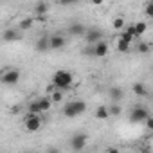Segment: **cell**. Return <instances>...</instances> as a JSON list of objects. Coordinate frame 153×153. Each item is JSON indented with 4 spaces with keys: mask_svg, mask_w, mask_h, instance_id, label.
<instances>
[{
    "mask_svg": "<svg viewBox=\"0 0 153 153\" xmlns=\"http://www.w3.org/2000/svg\"><path fill=\"white\" fill-rule=\"evenodd\" d=\"M74 83V76L68 70H56L52 76V85L59 90H68Z\"/></svg>",
    "mask_w": 153,
    "mask_h": 153,
    "instance_id": "cell-1",
    "label": "cell"
},
{
    "mask_svg": "<svg viewBox=\"0 0 153 153\" xmlns=\"http://www.w3.org/2000/svg\"><path fill=\"white\" fill-rule=\"evenodd\" d=\"M85 110H87V103H85V101L74 99V101H68V103L63 106V115L68 117V119H74V117L85 114Z\"/></svg>",
    "mask_w": 153,
    "mask_h": 153,
    "instance_id": "cell-2",
    "label": "cell"
},
{
    "mask_svg": "<svg viewBox=\"0 0 153 153\" xmlns=\"http://www.w3.org/2000/svg\"><path fill=\"white\" fill-rule=\"evenodd\" d=\"M149 117V110L146 108V106H140V105H137V106H133L131 110H130V123H135V124H139V123H144L146 119Z\"/></svg>",
    "mask_w": 153,
    "mask_h": 153,
    "instance_id": "cell-3",
    "label": "cell"
},
{
    "mask_svg": "<svg viewBox=\"0 0 153 153\" xmlns=\"http://www.w3.org/2000/svg\"><path fill=\"white\" fill-rule=\"evenodd\" d=\"M42 124H43V121H42V117H40V114H27V117H25V130L29 131V133H34V131H38L40 128H42Z\"/></svg>",
    "mask_w": 153,
    "mask_h": 153,
    "instance_id": "cell-4",
    "label": "cell"
},
{
    "mask_svg": "<svg viewBox=\"0 0 153 153\" xmlns=\"http://www.w3.org/2000/svg\"><path fill=\"white\" fill-rule=\"evenodd\" d=\"M20 81V70L18 68H6L2 72V83L6 87H13Z\"/></svg>",
    "mask_w": 153,
    "mask_h": 153,
    "instance_id": "cell-5",
    "label": "cell"
},
{
    "mask_svg": "<svg viewBox=\"0 0 153 153\" xmlns=\"http://www.w3.org/2000/svg\"><path fill=\"white\" fill-rule=\"evenodd\" d=\"M87 140H88V135H87V133H76V135H72V139H70V148H72L74 151H81V149L87 146Z\"/></svg>",
    "mask_w": 153,
    "mask_h": 153,
    "instance_id": "cell-6",
    "label": "cell"
},
{
    "mask_svg": "<svg viewBox=\"0 0 153 153\" xmlns=\"http://www.w3.org/2000/svg\"><path fill=\"white\" fill-rule=\"evenodd\" d=\"M20 27L18 29H15V27H9V29H6L4 31V34H2V40L6 42V43H11V42H18L22 36H20Z\"/></svg>",
    "mask_w": 153,
    "mask_h": 153,
    "instance_id": "cell-7",
    "label": "cell"
},
{
    "mask_svg": "<svg viewBox=\"0 0 153 153\" xmlns=\"http://www.w3.org/2000/svg\"><path fill=\"white\" fill-rule=\"evenodd\" d=\"M101 40H103V31H99V29H87V33H85V42L87 43H97Z\"/></svg>",
    "mask_w": 153,
    "mask_h": 153,
    "instance_id": "cell-8",
    "label": "cell"
},
{
    "mask_svg": "<svg viewBox=\"0 0 153 153\" xmlns=\"http://www.w3.org/2000/svg\"><path fill=\"white\" fill-rule=\"evenodd\" d=\"M94 52H96V58H105V56L110 52V45H108V42L101 40V42L94 43Z\"/></svg>",
    "mask_w": 153,
    "mask_h": 153,
    "instance_id": "cell-9",
    "label": "cell"
},
{
    "mask_svg": "<svg viewBox=\"0 0 153 153\" xmlns=\"http://www.w3.org/2000/svg\"><path fill=\"white\" fill-rule=\"evenodd\" d=\"M36 51L38 52H47V51H51V36H40L38 40H36Z\"/></svg>",
    "mask_w": 153,
    "mask_h": 153,
    "instance_id": "cell-10",
    "label": "cell"
},
{
    "mask_svg": "<svg viewBox=\"0 0 153 153\" xmlns=\"http://www.w3.org/2000/svg\"><path fill=\"white\" fill-rule=\"evenodd\" d=\"M65 43H67V40L61 34H52L51 36V51H59V49L65 47Z\"/></svg>",
    "mask_w": 153,
    "mask_h": 153,
    "instance_id": "cell-11",
    "label": "cell"
},
{
    "mask_svg": "<svg viewBox=\"0 0 153 153\" xmlns=\"http://www.w3.org/2000/svg\"><path fill=\"white\" fill-rule=\"evenodd\" d=\"M68 33H70L72 36H85L87 29H85V25L79 24V22H72L70 27H68Z\"/></svg>",
    "mask_w": 153,
    "mask_h": 153,
    "instance_id": "cell-12",
    "label": "cell"
},
{
    "mask_svg": "<svg viewBox=\"0 0 153 153\" xmlns=\"http://www.w3.org/2000/svg\"><path fill=\"white\" fill-rule=\"evenodd\" d=\"M131 90H133V94L135 96H139V97H146L148 96V88L144 87V83H133V87H131Z\"/></svg>",
    "mask_w": 153,
    "mask_h": 153,
    "instance_id": "cell-13",
    "label": "cell"
},
{
    "mask_svg": "<svg viewBox=\"0 0 153 153\" xmlns=\"http://www.w3.org/2000/svg\"><path fill=\"white\" fill-rule=\"evenodd\" d=\"M108 96H110V99L112 101H121L123 99V96H124V92H123V88H119V87H112L110 88V92H108Z\"/></svg>",
    "mask_w": 153,
    "mask_h": 153,
    "instance_id": "cell-14",
    "label": "cell"
},
{
    "mask_svg": "<svg viewBox=\"0 0 153 153\" xmlns=\"http://www.w3.org/2000/svg\"><path fill=\"white\" fill-rule=\"evenodd\" d=\"M110 117V110H108V106H97L96 108V119H99V121H105V119H108Z\"/></svg>",
    "mask_w": 153,
    "mask_h": 153,
    "instance_id": "cell-15",
    "label": "cell"
},
{
    "mask_svg": "<svg viewBox=\"0 0 153 153\" xmlns=\"http://www.w3.org/2000/svg\"><path fill=\"white\" fill-rule=\"evenodd\" d=\"M47 11H49V4H47V2H38V4L34 6V13H36V16H45Z\"/></svg>",
    "mask_w": 153,
    "mask_h": 153,
    "instance_id": "cell-16",
    "label": "cell"
},
{
    "mask_svg": "<svg viewBox=\"0 0 153 153\" xmlns=\"http://www.w3.org/2000/svg\"><path fill=\"white\" fill-rule=\"evenodd\" d=\"M38 101H40V106H42V112H49L51 110V106H52V99L49 97V96H43V97H38Z\"/></svg>",
    "mask_w": 153,
    "mask_h": 153,
    "instance_id": "cell-17",
    "label": "cell"
},
{
    "mask_svg": "<svg viewBox=\"0 0 153 153\" xmlns=\"http://www.w3.org/2000/svg\"><path fill=\"white\" fill-rule=\"evenodd\" d=\"M115 47H117V51H119V52H130V42L123 40L121 36L117 38V43H115Z\"/></svg>",
    "mask_w": 153,
    "mask_h": 153,
    "instance_id": "cell-18",
    "label": "cell"
},
{
    "mask_svg": "<svg viewBox=\"0 0 153 153\" xmlns=\"http://www.w3.org/2000/svg\"><path fill=\"white\" fill-rule=\"evenodd\" d=\"M27 110H29L31 114H42V106H40V101H38V99L31 101V103L27 105Z\"/></svg>",
    "mask_w": 153,
    "mask_h": 153,
    "instance_id": "cell-19",
    "label": "cell"
},
{
    "mask_svg": "<svg viewBox=\"0 0 153 153\" xmlns=\"http://www.w3.org/2000/svg\"><path fill=\"white\" fill-rule=\"evenodd\" d=\"M135 31H137V38H139V36H142V34L148 31V24H146V22H142V20H140V22H135Z\"/></svg>",
    "mask_w": 153,
    "mask_h": 153,
    "instance_id": "cell-20",
    "label": "cell"
},
{
    "mask_svg": "<svg viewBox=\"0 0 153 153\" xmlns=\"http://www.w3.org/2000/svg\"><path fill=\"white\" fill-rule=\"evenodd\" d=\"M108 110H110V115H114V117H117V115H121V114H123L121 105H117L115 101H114V105H110V106H108Z\"/></svg>",
    "mask_w": 153,
    "mask_h": 153,
    "instance_id": "cell-21",
    "label": "cell"
},
{
    "mask_svg": "<svg viewBox=\"0 0 153 153\" xmlns=\"http://www.w3.org/2000/svg\"><path fill=\"white\" fill-rule=\"evenodd\" d=\"M51 99H52L54 103H61V101H63V94H61V90H59V88L52 90V94H51Z\"/></svg>",
    "mask_w": 153,
    "mask_h": 153,
    "instance_id": "cell-22",
    "label": "cell"
},
{
    "mask_svg": "<svg viewBox=\"0 0 153 153\" xmlns=\"http://www.w3.org/2000/svg\"><path fill=\"white\" fill-rule=\"evenodd\" d=\"M112 27H114L115 31H119V29H123V27H124V18H121V16H117V18H114V22H112Z\"/></svg>",
    "mask_w": 153,
    "mask_h": 153,
    "instance_id": "cell-23",
    "label": "cell"
},
{
    "mask_svg": "<svg viewBox=\"0 0 153 153\" xmlns=\"http://www.w3.org/2000/svg\"><path fill=\"white\" fill-rule=\"evenodd\" d=\"M18 27H20L22 31H27V29H31V27H33V20H31V18H24V20L20 22V25H18Z\"/></svg>",
    "mask_w": 153,
    "mask_h": 153,
    "instance_id": "cell-24",
    "label": "cell"
},
{
    "mask_svg": "<svg viewBox=\"0 0 153 153\" xmlns=\"http://www.w3.org/2000/svg\"><path fill=\"white\" fill-rule=\"evenodd\" d=\"M137 51H139L140 54H148V52H149V45L144 43V42H140V43L137 45Z\"/></svg>",
    "mask_w": 153,
    "mask_h": 153,
    "instance_id": "cell-25",
    "label": "cell"
},
{
    "mask_svg": "<svg viewBox=\"0 0 153 153\" xmlns=\"http://www.w3.org/2000/svg\"><path fill=\"white\" fill-rule=\"evenodd\" d=\"M83 56H96V52H94V43H88V45L83 49Z\"/></svg>",
    "mask_w": 153,
    "mask_h": 153,
    "instance_id": "cell-26",
    "label": "cell"
},
{
    "mask_svg": "<svg viewBox=\"0 0 153 153\" xmlns=\"http://www.w3.org/2000/svg\"><path fill=\"white\" fill-rule=\"evenodd\" d=\"M144 13H146L149 18H153V0H149V2L146 4V7H144Z\"/></svg>",
    "mask_w": 153,
    "mask_h": 153,
    "instance_id": "cell-27",
    "label": "cell"
},
{
    "mask_svg": "<svg viewBox=\"0 0 153 153\" xmlns=\"http://www.w3.org/2000/svg\"><path fill=\"white\" fill-rule=\"evenodd\" d=\"M144 126H146V130H148V131H153V117H151V115L144 121Z\"/></svg>",
    "mask_w": 153,
    "mask_h": 153,
    "instance_id": "cell-28",
    "label": "cell"
},
{
    "mask_svg": "<svg viewBox=\"0 0 153 153\" xmlns=\"http://www.w3.org/2000/svg\"><path fill=\"white\" fill-rule=\"evenodd\" d=\"M121 38H123V40H126V42H130V43H131V42L135 40V36H133V34H130L128 31H124V33L121 34Z\"/></svg>",
    "mask_w": 153,
    "mask_h": 153,
    "instance_id": "cell-29",
    "label": "cell"
},
{
    "mask_svg": "<svg viewBox=\"0 0 153 153\" xmlns=\"http://www.w3.org/2000/svg\"><path fill=\"white\" fill-rule=\"evenodd\" d=\"M79 0H59V4L61 6H74V4H78Z\"/></svg>",
    "mask_w": 153,
    "mask_h": 153,
    "instance_id": "cell-30",
    "label": "cell"
},
{
    "mask_svg": "<svg viewBox=\"0 0 153 153\" xmlns=\"http://www.w3.org/2000/svg\"><path fill=\"white\" fill-rule=\"evenodd\" d=\"M103 2H105V0H90L92 6H103Z\"/></svg>",
    "mask_w": 153,
    "mask_h": 153,
    "instance_id": "cell-31",
    "label": "cell"
},
{
    "mask_svg": "<svg viewBox=\"0 0 153 153\" xmlns=\"http://www.w3.org/2000/svg\"><path fill=\"white\" fill-rule=\"evenodd\" d=\"M11 112H13V114H18V112H20V106H15V108H13Z\"/></svg>",
    "mask_w": 153,
    "mask_h": 153,
    "instance_id": "cell-32",
    "label": "cell"
}]
</instances>
